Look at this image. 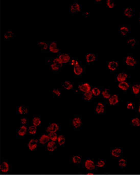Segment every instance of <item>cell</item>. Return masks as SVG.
Segmentation results:
<instances>
[{"label": "cell", "mask_w": 140, "mask_h": 175, "mask_svg": "<svg viewBox=\"0 0 140 175\" xmlns=\"http://www.w3.org/2000/svg\"><path fill=\"white\" fill-rule=\"evenodd\" d=\"M138 61L136 57L131 53L126 55L122 60L123 65L130 68L135 67L138 64Z\"/></svg>", "instance_id": "1"}, {"label": "cell", "mask_w": 140, "mask_h": 175, "mask_svg": "<svg viewBox=\"0 0 140 175\" xmlns=\"http://www.w3.org/2000/svg\"><path fill=\"white\" fill-rule=\"evenodd\" d=\"M92 86L88 82H81L78 84L77 89L74 91V93H79L81 94L91 91Z\"/></svg>", "instance_id": "2"}, {"label": "cell", "mask_w": 140, "mask_h": 175, "mask_svg": "<svg viewBox=\"0 0 140 175\" xmlns=\"http://www.w3.org/2000/svg\"><path fill=\"white\" fill-rule=\"evenodd\" d=\"M130 76V73H127V72L125 71H120L115 73L114 79L119 83L126 81Z\"/></svg>", "instance_id": "3"}, {"label": "cell", "mask_w": 140, "mask_h": 175, "mask_svg": "<svg viewBox=\"0 0 140 175\" xmlns=\"http://www.w3.org/2000/svg\"><path fill=\"white\" fill-rule=\"evenodd\" d=\"M45 64L49 65V68L50 72L52 73L59 72L62 68L57 64L54 63L51 58L46 59Z\"/></svg>", "instance_id": "4"}, {"label": "cell", "mask_w": 140, "mask_h": 175, "mask_svg": "<svg viewBox=\"0 0 140 175\" xmlns=\"http://www.w3.org/2000/svg\"><path fill=\"white\" fill-rule=\"evenodd\" d=\"M106 101L98 102L94 109V113L97 114L99 117L101 116L106 112Z\"/></svg>", "instance_id": "5"}, {"label": "cell", "mask_w": 140, "mask_h": 175, "mask_svg": "<svg viewBox=\"0 0 140 175\" xmlns=\"http://www.w3.org/2000/svg\"><path fill=\"white\" fill-rule=\"evenodd\" d=\"M60 125L57 122L50 123L48 126L46 127V133L49 134L50 133H57L60 129Z\"/></svg>", "instance_id": "6"}, {"label": "cell", "mask_w": 140, "mask_h": 175, "mask_svg": "<svg viewBox=\"0 0 140 175\" xmlns=\"http://www.w3.org/2000/svg\"><path fill=\"white\" fill-rule=\"evenodd\" d=\"M118 87L119 89L123 93H130L132 91V86L131 83L127 80L119 83Z\"/></svg>", "instance_id": "7"}, {"label": "cell", "mask_w": 140, "mask_h": 175, "mask_svg": "<svg viewBox=\"0 0 140 175\" xmlns=\"http://www.w3.org/2000/svg\"><path fill=\"white\" fill-rule=\"evenodd\" d=\"M118 32L121 36L128 37L131 33L130 27L126 25H120L118 28Z\"/></svg>", "instance_id": "8"}, {"label": "cell", "mask_w": 140, "mask_h": 175, "mask_svg": "<svg viewBox=\"0 0 140 175\" xmlns=\"http://www.w3.org/2000/svg\"><path fill=\"white\" fill-rule=\"evenodd\" d=\"M70 124L74 130L79 129L81 128L83 124L81 117L79 116H77L72 118L70 121Z\"/></svg>", "instance_id": "9"}, {"label": "cell", "mask_w": 140, "mask_h": 175, "mask_svg": "<svg viewBox=\"0 0 140 175\" xmlns=\"http://www.w3.org/2000/svg\"><path fill=\"white\" fill-rule=\"evenodd\" d=\"M57 57L59 59L64 66L69 65L70 60L72 57H70V55L68 53H60L57 54Z\"/></svg>", "instance_id": "10"}, {"label": "cell", "mask_w": 140, "mask_h": 175, "mask_svg": "<svg viewBox=\"0 0 140 175\" xmlns=\"http://www.w3.org/2000/svg\"><path fill=\"white\" fill-rule=\"evenodd\" d=\"M83 165L85 168L88 171L95 170L97 168L94 160L91 159H88L84 160L83 163Z\"/></svg>", "instance_id": "11"}, {"label": "cell", "mask_w": 140, "mask_h": 175, "mask_svg": "<svg viewBox=\"0 0 140 175\" xmlns=\"http://www.w3.org/2000/svg\"><path fill=\"white\" fill-rule=\"evenodd\" d=\"M11 165L10 162L6 160H3L1 162L0 171L1 173L6 174L10 171Z\"/></svg>", "instance_id": "12"}, {"label": "cell", "mask_w": 140, "mask_h": 175, "mask_svg": "<svg viewBox=\"0 0 140 175\" xmlns=\"http://www.w3.org/2000/svg\"><path fill=\"white\" fill-rule=\"evenodd\" d=\"M123 15L127 19L132 20L135 17V10L131 7H126L123 9Z\"/></svg>", "instance_id": "13"}, {"label": "cell", "mask_w": 140, "mask_h": 175, "mask_svg": "<svg viewBox=\"0 0 140 175\" xmlns=\"http://www.w3.org/2000/svg\"><path fill=\"white\" fill-rule=\"evenodd\" d=\"M119 64L117 61H111L106 63V68L111 72L116 73L118 70Z\"/></svg>", "instance_id": "14"}, {"label": "cell", "mask_w": 140, "mask_h": 175, "mask_svg": "<svg viewBox=\"0 0 140 175\" xmlns=\"http://www.w3.org/2000/svg\"><path fill=\"white\" fill-rule=\"evenodd\" d=\"M50 41H37V46L41 52H48Z\"/></svg>", "instance_id": "15"}, {"label": "cell", "mask_w": 140, "mask_h": 175, "mask_svg": "<svg viewBox=\"0 0 140 175\" xmlns=\"http://www.w3.org/2000/svg\"><path fill=\"white\" fill-rule=\"evenodd\" d=\"M81 10V6L77 1H74L69 6V13L71 15L80 12Z\"/></svg>", "instance_id": "16"}, {"label": "cell", "mask_w": 140, "mask_h": 175, "mask_svg": "<svg viewBox=\"0 0 140 175\" xmlns=\"http://www.w3.org/2000/svg\"><path fill=\"white\" fill-rule=\"evenodd\" d=\"M120 101V99L118 95L117 94H112L111 97L106 101L107 104L111 106H117L119 102Z\"/></svg>", "instance_id": "17"}, {"label": "cell", "mask_w": 140, "mask_h": 175, "mask_svg": "<svg viewBox=\"0 0 140 175\" xmlns=\"http://www.w3.org/2000/svg\"><path fill=\"white\" fill-rule=\"evenodd\" d=\"M38 145L39 143L37 139L31 138L29 139L27 144V147L30 152H33L36 150L38 146Z\"/></svg>", "instance_id": "18"}, {"label": "cell", "mask_w": 140, "mask_h": 175, "mask_svg": "<svg viewBox=\"0 0 140 175\" xmlns=\"http://www.w3.org/2000/svg\"><path fill=\"white\" fill-rule=\"evenodd\" d=\"M86 70V67L81 64L73 67V76L74 77H79Z\"/></svg>", "instance_id": "19"}, {"label": "cell", "mask_w": 140, "mask_h": 175, "mask_svg": "<svg viewBox=\"0 0 140 175\" xmlns=\"http://www.w3.org/2000/svg\"><path fill=\"white\" fill-rule=\"evenodd\" d=\"M122 149L121 147L113 148L110 151L111 157L113 158H119L122 155Z\"/></svg>", "instance_id": "20"}, {"label": "cell", "mask_w": 140, "mask_h": 175, "mask_svg": "<svg viewBox=\"0 0 140 175\" xmlns=\"http://www.w3.org/2000/svg\"><path fill=\"white\" fill-rule=\"evenodd\" d=\"M85 59L87 64H92L97 60V54L95 53H87L86 54Z\"/></svg>", "instance_id": "21"}, {"label": "cell", "mask_w": 140, "mask_h": 175, "mask_svg": "<svg viewBox=\"0 0 140 175\" xmlns=\"http://www.w3.org/2000/svg\"><path fill=\"white\" fill-rule=\"evenodd\" d=\"M48 52L57 54L61 53V50L58 48L57 43L56 41H50Z\"/></svg>", "instance_id": "22"}, {"label": "cell", "mask_w": 140, "mask_h": 175, "mask_svg": "<svg viewBox=\"0 0 140 175\" xmlns=\"http://www.w3.org/2000/svg\"><path fill=\"white\" fill-rule=\"evenodd\" d=\"M58 144L57 142L50 141L46 145H45V150L50 153L54 152L56 151L58 148Z\"/></svg>", "instance_id": "23"}, {"label": "cell", "mask_w": 140, "mask_h": 175, "mask_svg": "<svg viewBox=\"0 0 140 175\" xmlns=\"http://www.w3.org/2000/svg\"><path fill=\"white\" fill-rule=\"evenodd\" d=\"M16 33L13 31L12 29H8L6 30L4 34V38L5 40H12L15 38Z\"/></svg>", "instance_id": "24"}, {"label": "cell", "mask_w": 140, "mask_h": 175, "mask_svg": "<svg viewBox=\"0 0 140 175\" xmlns=\"http://www.w3.org/2000/svg\"><path fill=\"white\" fill-rule=\"evenodd\" d=\"M111 95L112 94H111L110 88L109 87H104L102 88L101 96L104 101H107Z\"/></svg>", "instance_id": "25"}, {"label": "cell", "mask_w": 140, "mask_h": 175, "mask_svg": "<svg viewBox=\"0 0 140 175\" xmlns=\"http://www.w3.org/2000/svg\"><path fill=\"white\" fill-rule=\"evenodd\" d=\"M28 125H21L18 128L16 131V134L19 137H24L28 133Z\"/></svg>", "instance_id": "26"}, {"label": "cell", "mask_w": 140, "mask_h": 175, "mask_svg": "<svg viewBox=\"0 0 140 175\" xmlns=\"http://www.w3.org/2000/svg\"><path fill=\"white\" fill-rule=\"evenodd\" d=\"M132 92L136 97H139L140 95V81H136L132 85Z\"/></svg>", "instance_id": "27"}, {"label": "cell", "mask_w": 140, "mask_h": 175, "mask_svg": "<svg viewBox=\"0 0 140 175\" xmlns=\"http://www.w3.org/2000/svg\"><path fill=\"white\" fill-rule=\"evenodd\" d=\"M38 141L39 145L41 146H45L50 141V139L48 134H43L39 137Z\"/></svg>", "instance_id": "28"}, {"label": "cell", "mask_w": 140, "mask_h": 175, "mask_svg": "<svg viewBox=\"0 0 140 175\" xmlns=\"http://www.w3.org/2000/svg\"><path fill=\"white\" fill-rule=\"evenodd\" d=\"M138 43V38L137 37H129L126 40V44L131 48H135Z\"/></svg>", "instance_id": "29"}, {"label": "cell", "mask_w": 140, "mask_h": 175, "mask_svg": "<svg viewBox=\"0 0 140 175\" xmlns=\"http://www.w3.org/2000/svg\"><path fill=\"white\" fill-rule=\"evenodd\" d=\"M102 89L97 86H93L91 87V91L94 97H99L101 96Z\"/></svg>", "instance_id": "30"}, {"label": "cell", "mask_w": 140, "mask_h": 175, "mask_svg": "<svg viewBox=\"0 0 140 175\" xmlns=\"http://www.w3.org/2000/svg\"><path fill=\"white\" fill-rule=\"evenodd\" d=\"M82 162L81 155H74L72 156L70 158V162L74 165H79Z\"/></svg>", "instance_id": "31"}, {"label": "cell", "mask_w": 140, "mask_h": 175, "mask_svg": "<svg viewBox=\"0 0 140 175\" xmlns=\"http://www.w3.org/2000/svg\"><path fill=\"white\" fill-rule=\"evenodd\" d=\"M93 98V95L91 91L81 94V98L85 101H92Z\"/></svg>", "instance_id": "32"}, {"label": "cell", "mask_w": 140, "mask_h": 175, "mask_svg": "<svg viewBox=\"0 0 140 175\" xmlns=\"http://www.w3.org/2000/svg\"><path fill=\"white\" fill-rule=\"evenodd\" d=\"M73 83L72 81H65L62 82L60 85V88L64 90H72L73 88Z\"/></svg>", "instance_id": "33"}, {"label": "cell", "mask_w": 140, "mask_h": 175, "mask_svg": "<svg viewBox=\"0 0 140 175\" xmlns=\"http://www.w3.org/2000/svg\"><path fill=\"white\" fill-rule=\"evenodd\" d=\"M17 113L20 115H25L29 113V108L26 106H18L16 108Z\"/></svg>", "instance_id": "34"}, {"label": "cell", "mask_w": 140, "mask_h": 175, "mask_svg": "<svg viewBox=\"0 0 140 175\" xmlns=\"http://www.w3.org/2000/svg\"><path fill=\"white\" fill-rule=\"evenodd\" d=\"M32 125H34L36 127L40 126L41 124L40 117L37 115L33 116L32 118Z\"/></svg>", "instance_id": "35"}, {"label": "cell", "mask_w": 140, "mask_h": 175, "mask_svg": "<svg viewBox=\"0 0 140 175\" xmlns=\"http://www.w3.org/2000/svg\"><path fill=\"white\" fill-rule=\"evenodd\" d=\"M65 137L63 134H60L58 135L57 143L59 147L64 146L65 145Z\"/></svg>", "instance_id": "36"}, {"label": "cell", "mask_w": 140, "mask_h": 175, "mask_svg": "<svg viewBox=\"0 0 140 175\" xmlns=\"http://www.w3.org/2000/svg\"><path fill=\"white\" fill-rule=\"evenodd\" d=\"M51 92L54 97L57 98H60L61 97V89L59 87L52 89Z\"/></svg>", "instance_id": "37"}, {"label": "cell", "mask_w": 140, "mask_h": 175, "mask_svg": "<svg viewBox=\"0 0 140 175\" xmlns=\"http://www.w3.org/2000/svg\"><path fill=\"white\" fill-rule=\"evenodd\" d=\"M131 125L134 127H140V118H133L131 119Z\"/></svg>", "instance_id": "38"}, {"label": "cell", "mask_w": 140, "mask_h": 175, "mask_svg": "<svg viewBox=\"0 0 140 175\" xmlns=\"http://www.w3.org/2000/svg\"><path fill=\"white\" fill-rule=\"evenodd\" d=\"M81 64V62L79 61L75 57H72L70 60L69 65L73 66V67H75L79 66Z\"/></svg>", "instance_id": "39"}, {"label": "cell", "mask_w": 140, "mask_h": 175, "mask_svg": "<svg viewBox=\"0 0 140 175\" xmlns=\"http://www.w3.org/2000/svg\"><path fill=\"white\" fill-rule=\"evenodd\" d=\"M106 7L109 8H113L116 6V1L112 0H107L106 1Z\"/></svg>", "instance_id": "40"}, {"label": "cell", "mask_w": 140, "mask_h": 175, "mask_svg": "<svg viewBox=\"0 0 140 175\" xmlns=\"http://www.w3.org/2000/svg\"><path fill=\"white\" fill-rule=\"evenodd\" d=\"M37 132V127L31 125L28 127V133L31 135H35Z\"/></svg>", "instance_id": "41"}, {"label": "cell", "mask_w": 140, "mask_h": 175, "mask_svg": "<svg viewBox=\"0 0 140 175\" xmlns=\"http://www.w3.org/2000/svg\"><path fill=\"white\" fill-rule=\"evenodd\" d=\"M118 166L119 168L124 169L126 167V160L123 158H120L118 160Z\"/></svg>", "instance_id": "42"}, {"label": "cell", "mask_w": 140, "mask_h": 175, "mask_svg": "<svg viewBox=\"0 0 140 175\" xmlns=\"http://www.w3.org/2000/svg\"><path fill=\"white\" fill-rule=\"evenodd\" d=\"M51 59H52V60L54 63L57 64L58 66H59L62 68V69H63L64 68L65 66H64L63 63L61 62V61L59 60V59L57 57H54V58H51Z\"/></svg>", "instance_id": "43"}, {"label": "cell", "mask_w": 140, "mask_h": 175, "mask_svg": "<svg viewBox=\"0 0 140 175\" xmlns=\"http://www.w3.org/2000/svg\"><path fill=\"white\" fill-rule=\"evenodd\" d=\"M48 134L49 136L50 141L57 142L58 137V135L57 134V133H49Z\"/></svg>", "instance_id": "44"}, {"label": "cell", "mask_w": 140, "mask_h": 175, "mask_svg": "<svg viewBox=\"0 0 140 175\" xmlns=\"http://www.w3.org/2000/svg\"><path fill=\"white\" fill-rule=\"evenodd\" d=\"M96 165V167L98 168H103L106 166V162L104 159H100L97 161Z\"/></svg>", "instance_id": "45"}, {"label": "cell", "mask_w": 140, "mask_h": 175, "mask_svg": "<svg viewBox=\"0 0 140 175\" xmlns=\"http://www.w3.org/2000/svg\"><path fill=\"white\" fill-rule=\"evenodd\" d=\"M126 108L127 110H134L135 104L133 102H127L126 103Z\"/></svg>", "instance_id": "46"}, {"label": "cell", "mask_w": 140, "mask_h": 175, "mask_svg": "<svg viewBox=\"0 0 140 175\" xmlns=\"http://www.w3.org/2000/svg\"><path fill=\"white\" fill-rule=\"evenodd\" d=\"M29 119L25 117H21L20 120V123L21 125H28Z\"/></svg>", "instance_id": "47"}, {"label": "cell", "mask_w": 140, "mask_h": 175, "mask_svg": "<svg viewBox=\"0 0 140 175\" xmlns=\"http://www.w3.org/2000/svg\"><path fill=\"white\" fill-rule=\"evenodd\" d=\"M90 17V13L88 12H84L82 13V16H81V18L83 20H86L88 19Z\"/></svg>", "instance_id": "48"}, {"label": "cell", "mask_w": 140, "mask_h": 175, "mask_svg": "<svg viewBox=\"0 0 140 175\" xmlns=\"http://www.w3.org/2000/svg\"><path fill=\"white\" fill-rule=\"evenodd\" d=\"M102 2V0H96L94 1V3H97V4H101Z\"/></svg>", "instance_id": "49"}, {"label": "cell", "mask_w": 140, "mask_h": 175, "mask_svg": "<svg viewBox=\"0 0 140 175\" xmlns=\"http://www.w3.org/2000/svg\"><path fill=\"white\" fill-rule=\"evenodd\" d=\"M138 112L140 114V103L139 104V109H138Z\"/></svg>", "instance_id": "50"}, {"label": "cell", "mask_w": 140, "mask_h": 175, "mask_svg": "<svg viewBox=\"0 0 140 175\" xmlns=\"http://www.w3.org/2000/svg\"><path fill=\"white\" fill-rule=\"evenodd\" d=\"M139 22L140 24V13L139 14Z\"/></svg>", "instance_id": "51"}, {"label": "cell", "mask_w": 140, "mask_h": 175, "mask_svg": "<svg viewBox=\"0 0 140 175\" xmlns=\"http://www.w3.org/2000/svg\"><path fill=\"white\" fill-rule=\"evenodd\" d=\"M139 102H140V96H139Z\"/></svg>", "instance_id": "52"}]
</instances>
